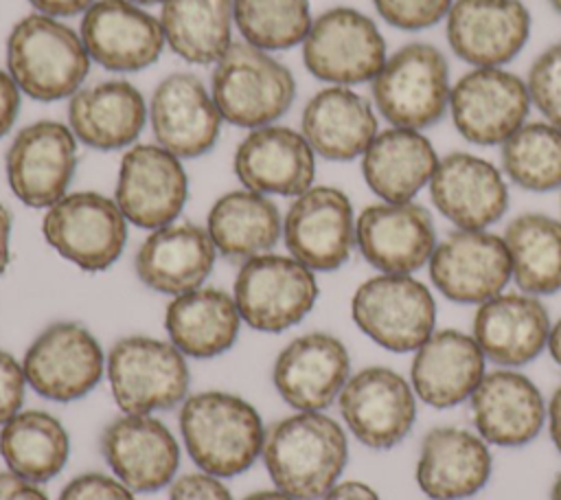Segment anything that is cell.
<instances>
[{
    "mask_svg": "<svg viewBox=\"0 0 561 500\" xmlns=\"http://www.w3.org/2000/svg\"><path fill=\"white\" fill-rule=\"evenodd\" d=\"M320 500H381L373 487L359 480H344L333 485Z\"/></svg>",
    "mask_w": 561,
    "mask_h": 500,
    "instance_id": "cell-49",
    "label": "cell"
},
{
    "mask_svg": "<svg viewBox=\"0 0 561 500\" xmlns=\"http://www.w3.org/2000/svg\"><path fill=\"white\" fill-rule=\"evenodd\" d=\"M243 500H296V498L283 493L280 489H274V491H272V489H265V491H254V493L245 496Z\"/></svg>",
    "mask_w": 561,
    "mask_h": 500,
    "instance_id": "cell-53",
    "label": "cell"
},
{
    "mask_svg": "<svg viewBox=\"0 0 561 500\" xmlns=\"http://www.w3.org/2000/svg\"><path fill=\"white\" fill-rule=\"evenodd\" d=\"M234 175L243 189L298 197L313 186L316 154L307 138L285 125L250 129L234 151Z\"/></svg>",
    "mask_w": 561,
    "mask_h": 500,
    "instance_id": "cell-26",
    "label": "cell"
},
{
    "mask_svg": "<svg viewBox=\"0 0 561 500\" xmlns=\"http://www.w3.org/2000/svg\"><path fill=\"white\" fill-rule=\"evenodd\" d=\"M486 373V357L471 333L434 329L414 351L410 384L416 399L432 408H451L469 401Z\"/></svg>",
    "mask_w": 561,
    "mask_h": 500,
    "instance_id": "cell-29",
    "label": "cell"
},
{
    "mask_svg": "<svg viewBox=\"0 0 561 500\" xmlns=\"http://www.w3.org/2000/svg\"><path fill=\"white\" fill-rule=\"evenodd\" d=\"M241 322L234 296L217 287H197L173 296L164 311L169 342L197 360L228 351L237 342Z\"/></svg>",
    "mask_w": 561,
    "mask_h": 500,
    "instance_id": "cell-34",
    "label": "cell"
},
{
    "mask_svg": "<svg viewBox=\"0 0 561 500\" xmlns=\"http://www.w3.org/2000/svg\"><path fill=\"white\" fill-rule=\"evenodd\" d=\"M57 500H136L134 491L118 478L101 471H88L72 478Z\"/></svg>",
    "mask_w": 561,
    "mask_h": 500,
    "instance_id": "cell-43",
    "label": "cell"
},
{
    "mask_svg": "<svg viewBox=\"0 0 561 500\" xmlns=\"http://www.w3.org/2000/svg\"><path fill=\"white\" fill-rule=\"evenodd\" d=\"M186 355L173 344L149 336L114 342L105 371L116 406L125 414H151L184 401L188 390Z\"/></svg>",
    "mask_w": 561,
    "mask_h": 500,
    "instance_id": "cell-7",
    "label": "cell"
},
{
    "mask_svg": "<svg viewBox=\"0 0 561 500\" xmlns=\"http://www.w3.org/2000/svg\"><path fill=\"white\" fill-rule=\"evenodd\" d=\"M373 83V101L392 127L425 129L449 110V64L436 46L412 42L394 50Z\"/></svg>",
    "mask_w": 561,
    "mask_h": 500,
    "instance_id": "cell-5",
    "label": "cell"
},
{
    "mask_svg": "<svg viewBox=\"0 0 561 500\" xmlns=\"http://www.w3.org/2000/svg\"><path fill=\"white\" fill-rule=\"evenodd\" d=\"M215 257L217 248L206 228L184 221L151 230L136 252L134 268L149 289L180 296L202 287Z\"/></svg>",
    "mask_w": 561,
    "mask_h": 500,
    "instance_id": "cell-30",
    "label": "cell"
},
{
    "mask_svg": "<svg viewBox=\"0 0 561 500\" xmlns=\"http://www.w3.org/2000/svg\"><path fill=\"white\" fill-rule=\"evenodd\" d=\"M180 434L202 471L230 478L256 461L265 428L256 408L245 399L221 390H204L184 399Z\"/></svg>",
    "mask_w": 561,
    "mask_h": 500,
    "instance_id": "cell-2",
    "label": "cell"
},
{
    "mask_svg": "<svg viewBox=\"0 0 561 500\" xmlns=\"http://www.w3.org/2000/svg\"><path fill=\"white\" fill-rule=\"evenodd\" d=\"M210 94L224 121L256 129L274 125L291 107L296 81L267 50L232 42L213 68Z\"/></svg>",
    "mask_w": 561,
    "mask_h": 500,
    "instance_id": "cell-4",
    "label": "cell"
},
{
    "mask_svg": "<svg viewBox=\"0 0 561 500\" xmlns=\"http://www.w3.org/2000/svg\"><path fill=\"white\" fill-rule=\"evenodd\" d=\"M188 197V178L182 160L160 145H136L118 167L114 200L125 219L156 230L173 224Z\"/></svg>",
    "mask_w": 561,
    "mask_h": 500,
    "instance_id": "cell-17",
    "label": "cell"
},
{
    "mask_svg": "<svg viewBox=\"0 0 561 500\" xmlns=\"http://www.w3.org/2000/svg\"><path fill=\"white\" fill-rule=\"evenodd\" d=\"M77 167V138L59 121L42 118L22 127L4 156V173L13 195L33 208L59 202Z\"/></svg>",
    "mask_w": 561,
    "mask_h": 500,
    "instance_id": "cell-13",
    "label": "cell"
},
{
    "mask_svg": "<svg viewBox=\"0 0 561 500\" xmlns=\"http://www.w3.org/2000/svg\"><path fill=\"white\" fill-rule=\"evenodd\" d=\"M90 61L81 35L44 13L22 18L7 37V72L35 101L72 96L85 81Z\"/></svg>",
    "mask_w": 561,
    "mask_h": 500,
    "instance_id": "cell-3",
    "label": "cell"
},
{
    "mask_svg": "<svg viewBox=\"0 0 561 500\" xmlns=\"http://www.w3.org/2000/svg\"><path fill=\"white\" fill-rule=\"evenodd\" d=\"M92 61L112 72L149 68L164 50L160 20L131 0H96L79 31Z\"/></svg>",
    "mask_w": 561,
    "mask_h": 500,
    "instance_id": "cell-21",
    "label": "cell"
},
{
    "mask_svg": "<svg viewBox=\"0 0 561 500\" xmlns=\"http://www.w3.org/2000/svg\"><path fill=\"white\" fill-rule=\"evenodd\" d=\"M427 189L438 213L462 230H489L508 208L504 173L469 151L443 156Z\"/></svg>",
    "mask_w": 561,
    "mask_h": 500,
    "instance_id": "cell-22",
    "label": "cell"
},
{
    "mask_svg": "<svg viewBox=\"0 0 561 500\" xmlns=\"http://www.w3.org/2000/svg\"><path fill=\"white\" fill-rule=\"evenodd\" d=\"M136 4H158V2H164V0H131Z\"/></svg>",
    "mask_w": 561,
    "mask_h": 500,
    "instance_id": "cell-55",
    "label": "cell"
},
{
    "mask_svg": "<svg viewBox=\"0 0 561 500\" xmlns=\"http://www.w3.org/2000/svg\"><path fill=\"white\" fill-rule=\"evenodd\" d=\"M221 121L213 94L193 72H171L156 86L149 101L156 145L180 160L210 151L219 138Z\"/></svg>",
    "mask_w": 561,
    "mask_h": 500,
    "instance_id": "cell-24",
    "label": "cell"
},
{
    "mask_svg": "<svg viewBox=\"0 0 561 500\" xmlns=\"http://www.w3.org/2000/svg\"><path fill=\"white\" fill-rule=\"evenodd\" d=\"M438 160L423 132L390 125L377 132L362 154V173L381 202H414L430 184Z\"/></svg>",
    "mask_w": 561,
    "mask_h": 500,
    "instance_id": "cell-33",
    "label": "cell"
},
{
    "mask_svg": "<svg viewBox=\"0 0 561 500\" xmlns=\"http://www.w3.org/2000/svg\"><path fill=\"white\" fill-rule=\"evenodd\" d=\"M68 452L64 423L44 410H20L0 430V456L9 471L37 485L64 469Z\"/></svg>",
    "mask_w": 561,
    "mask_h": 500,
    "instance_id": "cell-38",
    "label": "cell"
},
{
    "mask_svg": "<svg viewBox=\"0 0 561 500\" xmlns=\"http://www.w3.org/2000/svg\"><path fill=\"white\" fill-rule=\"evenodd\" d=\"M11 259V213L0 202V274L7 270Z\"/></svg>",
    "mask_w": 561,
    "mask_h": 500,
    "instance_id": "cell-51",
    "label": "cell"
},
{
    "mask_svg": "<svg viewBox=\"0 0 561 500\" xmlns=\"http://www.w3.org/2000/svg\"><path fill=\"white\" fill-rule=\"evenodd\" d=\"M232 296L241 320L256 331L278 333L298 325L316 305L313 270L285 254H259L241 263Z\"/></svg>",
    "mask_w": 561,
    "mask_h": 500,
    "instance_id": "cell-8",
    "label": "cell"
},
{
    "mask_svg": "<svg viewBox=\"0 0 561 500\" xmlns=\"http://www.w3.org/2000/svg\"><path fill=\"white\" fill-rule=\"evenodd\" d=\"M511 274L519 292L550 296L561 292V219L522 213L504 228Z\"/></svg>",
    "mask_w": 561,
    "mask_h": 500,
    "instance_id": "cell-37",
    "label": "cell"
},
{
    "mask_svg": "<svg viewBox=\"0 0 561 500\" xmlns=\"http://www.w3.org/2000/svg\"><path fill=\"white\" fill-rule=\"evenodd\" d=\"M158 20L167 46L188 64H217L232 46V0H164Z\"/></svg>",
    "mask_w": 561,
    "mask_h": 500,
    "instance_id": "cell-36",
    "label": "cell"
},
{
    "mask_svg": "<svg viewBox=\"0 0 561 500\" xmlns=\"http://www.w3.org/2000/svg\"><path fill=\"white\" fill-rule=\"evenodd\" d=\"M20 112V88L13 77L0 68V138L9 134Z\"/></svg>",
    "mask_w": 561,
    "mask_h": 500,
    "instance_id": "cell-46",
    "label": "cell"
},
{
    "mask_svg": "<svg viewBox=\"0 0 561 500\" xmlns=\"http://www.w3.org/2000/svg\"><path fill=\"white\" fill-rule=\"evenodd\" d=\"M300 134L313 154L346 162L359 158L377 136V114L368 99L346 86L318 90L300 116Z\"/></svg>",
    "mask_w": 561,
    "mask_h": 500,
    "instance_id": "cell-32",
    "label": "cell"
},
{
    "mask_svg": "<svg viewBox=\"0 0 561 500\" xmlns=\"http://www.w3.org/2000/svg\"><path fill=\"white\" fill-rule=\"evenodd\" d=\"M386 39L357 9L333 7L320 13L302 42L305 68L331 86L373 81L386 64Z\"/></svg>",
    "mask_w": 561,
    "mask_h": 500,
    "instance_id": "cell-9",
    "label": "cell"
},
{
    "mask_svg": "<svg viewBox=\"0 0 561 500\" xmlns=\"http://www.w3.org/2000/svg\"><path fill=\"white\" fill-rule=\"evenodd\" d=\"M550 327L548 309L539 296L502 292L478 305L471 336L486 362L502 368H519L543 353Z\"/></svg>",
    "mask_w": 561,
    "mask_h": 500,
    "instance_id": "cell-25",
    "label": "cell"
},
{
    "mask_svg": "<svg viewBox=\"0 0 561 500\" xmlns=\"http://www.w3.org/2000/svg\"><path fill=\"white\" fill-rule=\"evenodd\" d=\"M550 4H552V9L561 15V0H550Z\"/></svg>",
    "mask_w": 561,
    "mask_h": 500,
    "instance_id": "cell-56",
    "label": "cell"
},
{
    "mask_svg": "<svg viewBox=\"0 0 561 500\" xmlns=\"http://www.w3.org/2000/svg\"><path fill=\"white\" fill-rule=\"evenodd\" d=\"M427 270L438 294L462 305H480L513 281L506 241L489 230L456 228L436 243Z\"/></svg>",
    "mask_w": 561,
    "mask_h": 500,
    "instance_id": "cell-14",
    "label": "cell"
},
{
    "mask_svg": "<svg viewBox=\"0 0 561 500\" xmlns=\"http://www.w3.org/2000/svg\"><path fill=\"white\" fill-rule=\"evenodd\" d=\"M502 173L524 191L561 189V129L548 121L524 123L502 143Z\"/></svg>",
    "mask_w": 561,
    "mask_h": 500,
    "instance_id": "cell-39",
    "label": "cell"
},
{
    "mask_svg": "<svg viewBox=\"0 0 561 500\" xmlns=\"http://www.w3.org/2000/svg\"><path fill=\"white\" fill-rule=\"evenodd\" d=\"M145 121V96L125 79L79 88L68 103V127L75 138L101 151L131 145L142 132Z\"/></svg>",
    "mask_w": 561,
    "mask_h": 500,
    "instance_id": "cell-31",
    "label": "cell"
},
{
    "mask_svg": "<svg viewBox=\"0 0 561 500\" xmlns=\"http://www.w3.org/2000/svg\"><path fill=\"white\" fill-rule=\"evenodd\" d=\"M37 13L50 15V18H72L79 13H85L96 0H28Z\"/></svg>",
    "mask_w": 561,
    "mask_h": 500,
    "instance_id": "cell-48",
    "label": "cell"
},
{
    "mask_svg": "<svg viewBox=\"0 0 561 500\" xmlns=\"http://www.w3.org/2000/svg\"><path fill=\"white\" fill-rule=\"evenodd\" d=\"M528 86L504 68H471L449 94V114L456 132L473 145H502L528 118Z\"/></svg>",
    "mask_w": 561,
    "mask_h": 500,
    "instance_id": "cell-11",
    "label": "cell"
},
{
    "mask_svg": "<svg viewBox=\"0 0 561 500\" xmlns=\"http://www.w3.org/2000/svg\"><path fill=\"white\" fill-rule=\"evenodd\" d=\"M206 232L221 257L243 263L274 248L283 219L267 195L250 189L228 191L210 206Z\"/></svg>",
    "mask_w": 561,
    "mask_h": 500,
    "instance_id": "cell-35",
    "label": "cell"
},
{
    "mask_svg": "<svg viewBox=\"0 0 561 500\" xmlns=\"http://www.w3.org/2000/svg\"><path fill=\"white\" fill-rule=\"evenodd\" d=\"M232 18L243 42L267 53L302 44L313 22L309 0H232Z\"/></svg>",
    "mask_w": 561,
    "mask_h": 500,
    "instance_id": "cell-40",
    "label": "cell"
},
{
    "mask_svg": "<svg viewBox=\"0 0 561 500\" xmlns=\"http://www.w3.org/2000/svg\"><path fill=\"white\" fill-rule=\"evenodd\" d=\"M548 353L554 360V364L561 368V318L557 322H552L550 327V336H548Z\"/></svg>",
    "mask_w": 561,
    "mask_h": 500,
    "instance_id": "cell-52",
    "label": "cell"
},
{
    "mask_svg": "<svg viewBox=\"0 0 561 500\" xmlns=\"http://www.w3.org/2000/svg\"><path fill=\"white\" fill-rule=\"evenodd\" d=\"M530 103L541 116L561 129V42L548 46L528 70Z\"/></svg>",
    "mask_w": 561,
    "mask_h": 500,
    "instance_id": "cell-41",
    "label": "cell"
},
{
    "mask_svg": "<svg viewBox=\"0 0 561 500\" xmlns=\"http://www.w3.org/2000/svg\"><path fill=\"white\" fill-rule=\"evenodd\" d=\"M436 243L434 219L416 202L368 204L355 219V246L381 274H414Z\"/></svg>",
    "mask_w": 561,
    "mask_h": 500,
    "instance_id": "cell-18",
    "label": "cell"
},
{
    "mask_svg": "<svg viewBox=\"0 0 561 500\" xmlns=\"http://www.w3.org/2000/svg\"><path fill=\"white\" fill-rule=\"evenodd\" d=\"M26 375L22 362L0 349V428L22 410Z\"/></svg>",
    "mask_w": 561,
    "mask_h": 500,
    "instance_id": "cell-44",
    "label": "cell"
},
{
    "mask_svg": "<svg viewBox=\"0 0 561 500\" xmlns=\"http://www.w3.org/2000/svg\"><path fill=\"white\" fill-rule=\"evenodd\" d=\"M357 329L392 353H414L436 329V300L414 274H375L351 298Z\"/></svg>",
    "mask_w": 561,
    "mask_h": 500,
    "instance_id": "cell-6",
    "label": "cell"
},
{
    "mask_svg": "<svg viewBox=\"0 0 561 500\" xmlns=\"http://www.w3.org/2000/svg\"><path fill=\"white\" fill-rule=\"evenodd\" d=\"M355 213L337 186H311L300 193L285 219L283 239L289 257L313 272L342 268L355 248Z\"/></svg>",
    "mask_w": 561,
    "mask_h": 500,
    "instance_id": "cell-16",
    "label": "cell"
},
{
    "mask_svg": "<svg viewBox=\"0 0 561 500\" xmlns=\"http://www.w3.org/2000/svg\"><path fill=\"white\" fill-rule=\"evenodd\" d=\"M351 377V355L344 342L324 331L294 338L276 357L272 382L285 404L298 412H322Z\"/></svg>",
    "mask_w": 561,
    "mask_h": 500,
    "instance_id": "cell-20",
    "label": "cell"
},
{
    "mask_svg": "<svg viewBox=\"0 0 561 500\" xmlns=\"http://www.w3.org/2000/svg\"><path fill=\"white\" fill-rule=\"evenodd\" d=\"M550 500H561V471L557 474L554 482H552V489H550Z\"/></svg>",
    "mask_w": 561,
    "mask_h": 500,
    "instance_id": "cell-54",
    "label": "cell"
},
{
    "mask_svg": "<svg viewBox=\"0 0 561 500\" xmlns=\"http://www.w3.org/2000/svg\"><path fill=\"white\" fill-rule=\"evenodd\" d=\"M381 20L401 31H423L447 18L454 0H373Z\"/></svg>",
    "mask_w": 561,
    "mask_h": 500,
    "instance_id": "cell-42",
    "label": "cell"
},
{
    "mask_svg": "<svg viewBox=\"0 0 561 500\" xmlns=\"http://www.w3.org/2000/svg\"><path fill=\"white\" fill-rule=\"evenodd\" d=\"M0 500H48V496L37 487L13 471H0Z\"/></svg>",
    "mask_w": 561,
    "mask_h": 500,
    "instance_id": "cell-47",
    "label": "cell"
},
{
    "mask_svg": "<svg viewBox=\"0 0 561 500\" xmlns=\"http://www.w3.org/2000/svg\"><path fill=\"white\" fill-rule=\"evenodd\" d=\"M26 384L53 401L85 397L101 379L105 357L99 340L79 322L61 320L48 325L26 349Z\"/></svg>",
    "mask_w": 561,
    "mask_h": 500,
    "instance_id": "cell-15",
    "label": "cell"
},
{
    "mask_svg": "<svg viewBox=\"0 0 561 500\" xmlns=\"http://www.w3.org/2000/svg\"><path fill=\"white\" fill-rule=\"evenodd\" d=\"M263 463L276 489L296 500H320L344 471L348 441L324 412H296L265 430Z\"/></svg>",
    "mask_w": 561,
    "mask_h": 500,
    "instance_id": "cell-1",
    "label": "cell"
},
{
    "mask_svg": "<svg viewBox=\"0 0 561 500\" xmlns=\"http://www.w3.org/2000/svg\"><path fill=\"white\" fill-rule=\"evenodd\" d=\"M101 452L114 476L131 491H158L173 480L180 445L151 414H123L101 432Z\"/></svg>",
    "mask_w": 561,
    "mask_h": 500,
    "instance_id": "cell-27",
    "label": "cell"
},
{
    "mask_svg": "<svg viewBox=\"0 0 561 500\" xmlns=\"http://www.w3.org/2000/svg\"><path fill=\"white\" fill-rule=\"evenodd\" d=\"M491 445L471 430L456 425L432 428L419 450L414 478L430 500H465L491 478Z\"/></svg>",
    "mask_w": 561,
    "mask_h": 500,
    "instance_id": "cell-28",
    "label": "cell"
},
{
    "mask_svg": "<svg viewBox=\"0 0 561 500\" xmlns=\"http://www.w3.org/2000/svg\"><path fill=\"white\" fill-rule=\"evenodd\" d=\"M476 432L497 447H522L535 441L548 414L537 384L517 368L486 371L469 397Z\"/></svg>",
    "mask_w": 561,
    "mask_h": 500,
    "instance_id": "cell-23",
    "label": "cell"
},
{
    "mask_svg": "<svg viewBox=\"0 0 561 500\" xmlns=\"http://www.w3.org/2000/svg\"><path fill=\"white\" fill-rule=\"evenodd\" d=\"M546 425H548V434H550L557 452L561 454V384L552 390V395L548 399Z\"/></svg>",
    "mask_w": 561,
    "mask_h": 500,
    "instance_id": "cell-50",
    "label": "cell"
},
{
    "mask_svg": "<svg viewBox=\"0 0 561 500\" xmlns=\"http://www.w3.org/2000/svg\"><path fill=\"white\" fill-rule=\"evenodd\" d=\"M169 500H232V496L217 476L197 471L180 476L171 485Z\"/></svg>",
    "mask_w": 561,
    "mask_h": 500,
    "instance_id": "cell-45",
    "label": "cell"
},
{
    "mask_svg": "<svg viewBox=\"0 0 561 500\" xmlns=\"http://www.w3.org/2000/svg\"><path fill=\"white\" fill-rule=\"evenodd\" d=\"M337 406L351 434L370 450L399 445L416 421L412 384L388 366H366L353 373Z\"/></svg>",
    "mask_w": 561,
    "mask_h": 500,
    "instance_id": "cell-12",
    "label": "cell"
},
{
    "mask_svg": "<svg viewBox=\"0 0 561 500\" xmlns=\"http://www.w3.org/2000/svg\"><path fill=\"white\" fill-rule=\"evenodd\" d=\"M44 239L85 272L107 270L127 241V219L116 200L96 191L66 193L42 219Z\"/></svg>",
    "mask_w": 561,
    "mask_h": 500,
    "instance_id": "cell-10",
    "label": "cell"
},
{
    "mask_svg": "<svg viewBox=\"0 0 561 500\" xmlns=\"http://www.w3.org/2000/svg\"><path fill=\"white\" fill-rule=\"evenodd\" d=\"M445 20L449 48L473 68H502L530 35V11L522 0H454Z\"/></svg>",
    "mask_w": 561,
    "mask_h": 500,
    "instance_id": "cell-19",
    "label": "cell"
}]
</instances>
